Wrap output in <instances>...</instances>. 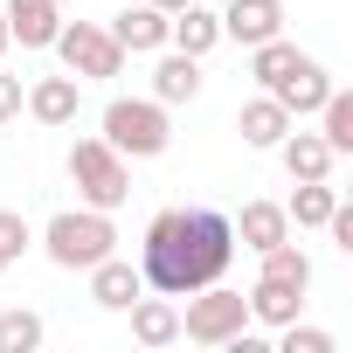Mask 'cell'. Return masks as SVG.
I'll list each match as a JSON object with an SVG mask.
<instances>
[{
	"label": "cell",
	"mask_w": 353,
	"mask_h": 353,
	"mask_svg": "<svg viewBox=\"0 0 353 353\" xmlns=\"http://www.w3.org/2000/svg\"><path fill=\"white\" fill-rule=\"evenodd\" d=\"M236 263V229L215 208H159L145 222V250H139V277L159 298H188L201 284H222Z\"/></svg>",
	"instance_id": "obj_1"
},
{
	"label": "cell",
	"mask_w": 353,
	"mask_h": 353,
	"mask_svg": "<svg viewBox=\"0 0 353 353\" xmlns=\"http://www.w3.org/2000/svg\"><path fill=\"white\" fill-rule=\"evenodd\" d=\"M305 291H312V256L284 236L270 250H256V284H250V319L263 325H291L305 312Z\"/></svg>",
	"instance_id": "obj_2"
},
{
	"label": "cell",
	"mask_w": 353,
	"mask_h": 353,
	"mask_svg": "<svg viewBox=\"0 0 353 353\" xmlns=\"http://www.w3.org/2000/svg\"><path fill=\"white\" fill-rule=\"evenodd\" d=\"M104 145L132 152V159H159L173 145V118L159 97H111L104 104Z\"/></svg>",
	"instance_id": "obj_3"
},
{
	"label": "cell",
	"mask_w": 353,
	"mask_h": 353,
	"mask_svg": "<svg viewBox=\"0 0 353 353\" xmlns=\"http://www.w3.org/2000/svg\"><path fill=\"white\" fill-rule=\"evenodd\" d=\"M111 243H118V229H111L104 208H63V215L42 229V250H49V263H63V270H90V263H104Z\"/></svg>",
	"instance_id": "obj_4"
},
{
	"label": "cell",
	"mask_w": 353,
	"mask_h": 353,
	"mask_svg": "<svg viewBox=\"0 0 353 353\" xmlns=\"http://www.w3.org/2000/svg\"><path fill=\"white\" fill-rule=\"evenodd\" d=\"M70 181H77V194H83V208H125L132 201V173H125V152L118 145H104V139H77L70 145Z\"/></svg>",
	"instance_id": "obj_5"
},
{
	"label": "cell",
	"mask_w": 353,
	"mask_h": 353,
	"mask_svg": "<svg viewBox=\"0 0 353 353\" xmlns=\"http://www.w3.org/2000/svg\"><path fill=\"white\" fill-rule=\"evenodd\" d=\"M243 325H250V298H243V291H229V284H201V291H188L181 339H194V346H229Z\"/></svg>",
	"instance_id": "obj_6"
},
{
	"label": "cell",
	"mask_w": 353,
	"mask_h": 353,
	"mask_svg": "<svg viewBox=\"0 0 353 353\" xmlns=\"http://www.w3.org/2000/svg\"><path fill=\"white\" fill-rule=\"evenodd\" d=\"M49 49L63 56V70H70L77 83H83V77H97V83H104V77H118V70H125V49H118V42H111V28H97V21H63Z\"/></svg>",
	"instance_id": "obj_7"
},
{
	"label": "cell",
	"mask_w": 353,
	"mask_h": 353,
	"mask_svg": "<svg viewBox=\"0 0 353 353\" xmlns=\"http://www.w3.org/2000/svg\"><path fill=\"white\" fill-rule=\"evenodd\" d=\"M222 35L243 42V49L284 35V0H229V8H222Z\"/></svg>",
	"instance_id": "obj_8"
},
{
	"label": "cell",
	"mask_w": 353,
	"mask_h": 353,
	"mask_svg": "<svg viewBox=\"0 0 353 353\" xmlns=\"http://www.w3.org/2000/svg\"><path fill=\"white\" fill-rule=\"evenodd\" d=\"M325 90H332V77H325V63H312V56H298V63H291V77H277V83H270V97H277L291 118H312V111L325 104Z\"/></svg>",
	"instance_id": "obj_9"
},
{
	"label": "cell",
	"mask_w": 353,
	"mask_h": 353,
	"mask_svg": "<svg viewBox=\"0 0 353 353\" xmlns=\"http://www.w3.org/2000/svg\"><path fill=\"white\" fill-rule=\"evenodd\" d=\"M166 21H173V14H159L152 0H139V8L111 14V42H118L125 56H152V49H166Z\"/></svg>",
	"instance_id": "obj_10"
},
{
	"label": "cell",
	"mask_w": 353,
	"mask_h": 353,
	"mask_svg": "<svg viewBox=\"0 0 353 353\" xmlns=\"http://www.w3.org/2000/svg\"><path fill=\"white\" fill-rule=\"evenodd\" d=\"M8 42H21V49H49L56 42V28H63V8L56 0H8Z\"/></svg>",
	"instance_id": "obj_11"
},
{
	"label": "cell",
	"mask_w": 353,
	"mask_h": 353,
	"mask_svg": "<svg viewBox=\"0 0 353 353\" xmlns=\"http://www.w3.org/2000/svg\"><path fill=\"white\" fill-rule=\"evenodd\" d=\"M291 125H298V118H291L270 90H263V97H250V104L236 111V132H243V145H256V152H277V139H284Z\"/></svg>",
	"instance_id": "obj_12"
},
{
	"label": "cell",
	"mask_w": 353,
	"mask_h": 353,
	"mask_svg": "<svg viewBox=\"0 0 353 353\" xmlns=\"http://www.w3.org/2000/svg\"><path fill=\"white\" fill-rule=\"evenodd\" d=\"M277 152H284V173H291V181H325V173H332V159H339L319 132H298V125L277 139Z\"/></svg>",
	"instance_id": "obj_13"
},
{
	"label": "cell",
	"mask_w": 353,
	"mask_h": 353,
	"mask_svg": "<svg viewBox=\"0 0 353 353\" xmlns=\"http://www.w3.org/2000/svg\"><path fill=\"white\" fill-rule=\"evenodd\" d=\"M21 104H28V118H35V125H70V118H77V104H83V90H77V77L63 70V77H42Z\"/></svg>",
	"instance_id": "obj_14"
},
{
	"label": "cell",
	"mask_w": 353,
	"mask_h": 353,
	"mask_svg": "<svg viewBox=\"0 0 353 353\" xmlns=\"http://www.w3.org/2000/svg\"><path fill=\"white\" fill-rule=\"evenodd\" d=\"M139 291H145V277H139V270H132V263H125L118 250H111L104 263H90V298H97L104 312H125V305H132Z\"/></svg>",
	"instance_id": "obj_15"
},
{
	"label": "cell",
	"mask_w": 353,
	"mask_h": 353,
	"mask_svg": "<svg viewBox=\"0 0 353 353\" xmlns=\"http://www.w3.org/2000/svg\"><path fill=\"white\" fill-rule=\"evenodd\" d=\"M229 229H236V243H243V250H270V243H284V236H291V215H284L277 201H243V215H236Z\"/></svg>",
	"instance_id": "obj_16"
},
{
	"label": "cell",
	"mask_w": 353,
	"mask_h": 353,
	"mask_svg": "<svg viewBox=\"0 0 353 353\" xmlns=\"http://www.w3.org/2000/svg\"><path fill=\"white\" fill-rule=\"evenodd\" d=\"M152 97L159 104H194L201 97V56H159V70H152Z\"/></svg>",
	"instance_id": "obj_17"
},
{
	"label": "cell",
	"mask_w": 353,
	"mask_h": 353,
	"mask_svg": "<svg viewBox=\"0 0 353 353\" xmlns=\"http://www.w3.org/2000/svg\"><path fill=\"white\" fill-rule=\"evenodd\" d=\"M166 42L181 49V56H208V49L222 42V14H208V8H194V0H188V8L166 21Z\"/></svg>",
	"instance_id": "obj_18"
},
{
	"label": "cell",
	"mask_w": 353,
	"mask_h": 353,
	"mask_svg": "<svg viewBox=\"0 0 353 353\" xmlns=\"http://www.w3.org/2000/svg\"><path fill=\"white\" fill-rule=\"evenodd\" d=\"M125 312H132V339H139V346H173V339H181V312H173L166 298H145V291H139Z\"/></svg>",
	"instance_id": "obj_19"
},
{
	"label": "cell",
	"mask_w": 353,
	"mask_h": 353,
	"mask_svg": "<svg viewBox=\"0 0 353 353\" xmlns=\"http://www.w3.org/2000/svg\"><path fill=\"white\" fill-rule=\"evenodd\" d=\"M332 208H339V188H332V181H298V194H291V208H284V215H291L298 229H325V215H332Z\"/></svg>",
	"instance_id": "obj_20"
},
{
	"label": "cell",
	"mask_w": 353,
	"mask_h": 353,
	"mask_svg": "<svg viewBox=\"0 0 353 353\" xmlns=\"http://www.w3.org/2000/svg\"><path fill=\"white\" fill-rule=\"evenodd\" d=\"M319 139L346 159L353 152V97L346 90H325V104H319Z\"/></svg>",
	"instance_id": "obj_21"
},
{
	"label": "cell",
	"mask_w": 353,
	"mask_h": 353,
	"mask_svg": "<svg viewBox=\"0 0 353 353\" xmlns=\"http://www.w3.org/2000/svg\"><path fill=\"white\" fill-rule=\"evenodd\" d=\"M291 63H298V49H291L284 35H270V42H256V49H250V77H256L263 90H270L277 77H291Z\"/></svg>",
	"instance_id": "obj_22"
},
{
	"label": "cell",
	"mask_w": 353,
	"mask_h": 353,
	"mask_svg": "<svg viewBox=\"0 0 353 353\" xmlns=\"http://www.w3.org/2000/svg\"><path fill=\"white\" fill-rule=\"evenodd\" d=\"M35 346H42V319L35 312H21V305L0 312V353H35Z\"/></svg>",
	"instance_id": "obj_23"
},
{
	"label": "cell",
	"mask_w": 353,
	"mask_h": 353,
	"mask_svg": "<svg viewBox=\"0 0 353 353\" xmlns=\"http://www.w3.org/2000/svg\"><path fill=\"white\" fill-rule=\"evenodd\" d=\"M35 243V229H28V215L21 208H0V270L8 263H21V250Z\"/></svg>",
	"instance_id": "obj_24"
},
{
	"label": "cell",
	"mask_w": 353,
	"mask_h": 353,
	"mask_svg": "<svg viewBox=\"0 0 353 353\" xmlns=\"http://www.w3.org/2000/svg\"><path fill=\"white\" fill-rule=\"evenodd\" d=\"M284 339H277V353H332V332H319V325H277Z\"/></svg>",
	"instance_id": "obj_25"
},
{
	"label": "cell",
	"mask_w": 353,
	"mask_h": 353,
	"mask_svg": "<svg viewBox=\"0 0 353 353\" xmlns=\"http://www.w3.org/2000/svg\"><path fill=\"white\" fill-rule=\"evenodd\" d=\"M21 77H0V125H8V118H21Z\"/></svg>",
	"instance_id": "obj_26"
},
{
	"label": "cell",
	"mask_w": 353,
	"mask_h": 353,
	"mask_svg": "<svg viewBox=\"0 0 353 353\" xmlns=\"http://www.w3.org/2000/svg\"><path fill=\"white\" fill-rule=\"evenodd\" d=\"M152 8H159V14H181V8H188V0H152Z\"/></svg>",
	"instance_id": "obj_27"
},
{
	"label": "cell",
	"mask_w": 353,
	"mask_h": 353,
	"mask_svg": "<svg viewBox=\"0 0 353 353\" xmlns=\"http://www.w3.org/2000/svg\"><path fill=\"white\" fill-rule=\"evenodd\" d=\"M0 56H8V14H0Z\"/></svg>",
	"instance_id": "obj_28"
},
{
	"label": "cell",
	"mask_w": 353,
	"mask_h": 353,
	"mask_svg": "<svg viewBox=\"0 0 353 353\" xmlns=\"http://www.w3.org/2000/svg\"><path fill=\"white\" fill-rule=\"evenodd\" d=\"M56 8H63V14H70V8H77V0H56Z\"/></svg>",
	"instance_id": "obj_29"
}]
</instances>
